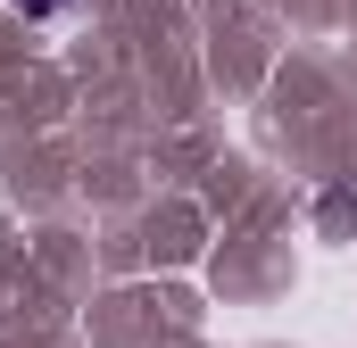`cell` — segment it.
<instances>
[{
  "label": "cell",
  "instance_id": "1",
  "mask_svg": "<svg viewBox=\"0 0 357 348\" xmlns=\"http://www.w3.org/2000/svg\"><path fill=\"white\" fill-rule=\"evenodd\" d=\"M8 8H25V17H67L75 0H8Z\"/></svg>",
  "mask_w": 357,
  "mask_h": 348
}]
</instances>
